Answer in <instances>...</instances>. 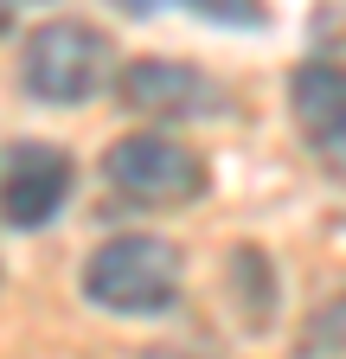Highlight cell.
I'll return each mask as SVG.
<instances>
[{
	"label": "cell",
	"mask_w": 346,
	"mask_h": 359,
	"mask_svg": "<svg viewBox=\"0 0 346 359\" xmlns=\"http://www.w3.org/2000/svg\"><path fill=\"white\" fill-rule=\"evenodd\" d=\"M103 173H109L116 193L141 199V205H180V199H193L205 187V161L186 142L160 135V128H135V135H122V142H109Z\"/></svg>",
	"instance_id": "3957f363"
},
{
	"label": "cell",
	"mask_w": 346,
	"mask_h": 359,
	"mask_svg": "<svg viewBox=\"0 0 346 359\" xmlns=\"http://www.w3.org/2000/svg\"><path fill=\"white\" fill-rule=\"evenodd\" d=\"M231 289H237V321L250 334H263L276 321V276H270V257L263 250H231Z\"/></svg>",
	"instance_id": "52a82bcc"
},
{
	"label": "cell",
	"mask_w": 346,
	"mask_h": 359,
	"mask_svg": "<svg viewBox=\"0 0 346 359\" xmlns=\"http://www.w3.org/2000/svg\"><path fill=\"white\" fill-rule=\"evenodd\" d=\"M109 39L97 26H83V20H46L32 39H26V90L39 103H83V97H97L103 77H109Z\"/></svg>",
	"instance_id": "7a4b0ae2"
},
{
	"label": "cell",
	"mask_w": 346,
	"mask_h": 359,
	"mask_svg": "<svg viewBox=\"0 0 346 359\" xmlns=\"http://www.w3.org/2000/svg\"><path fill=\"white\" fill-rule=\"evenodd\" d=\"M83 295L109 314H160L180 302V250L154 231L109 238L83 263Z\"/></svg>",
	"instance_id": "6da1fadb"
},
{
	"label": "cell",
	"mask_w": 346,
	"mask_h": 359,
	"mask_svg": "<svg viewBox=\"0 0 346 359\" xmlns=\"http://www.w3.org/2000/svg\"><path fill=\"white\" fill-rule=\"evenodd\" d=\"M289 103H295V122L314 142H340L346 135V65H333V58L301 65L289 77Z\"/></svg>",
	"instance_id": "8992f818"
},
{
	"label": "cell",
	"mask_w": 346,
	"mask_h": 359,
	"mask_svg": "<svg viewBox=\"0 0 346 359\" xmlns=\"http://www.w3.org/2000/svg\"><path fill=\"white\" fill-rule=\"evenodd\" d=\"M141 359H212V353H193V346H154V353H141Z\"/></svg>",
	"instance_id": "ba28073f"
},
{
	"label": "cell",
	"mask_w": 346,
	"mask_h": 359,
	"mask_svg": "<svg viewBox=\"0 0 346 359\" xmlns=\"http://www.w3.org/2000/svg\"><path fill=\"white\" fill-rule=\"evenodd\" d=\"M122 103L135 116H160V122H186V116H212L219 109V83H212L205 71L180 65V58H135L122 65L116 77Z\"/></svg>",
	"instance_id": "277c9868"
},
{
	"label": "cell",
	"mask_w": 346,
	"mask_h": 359,
	"mask_svg": "<svg viewBox=\"0 0 346 359\" xmlns=\"http://www.w3.org/2000/svg\"><path fill=\"white\" fill-rule=\"evenodd\" d=\"M64 193H71V154L52 142H20L7 154V173H0V218L32 231L64 205Z\"/></svg>",
	"instance_id": "5b68a950"
}]
</instances>
